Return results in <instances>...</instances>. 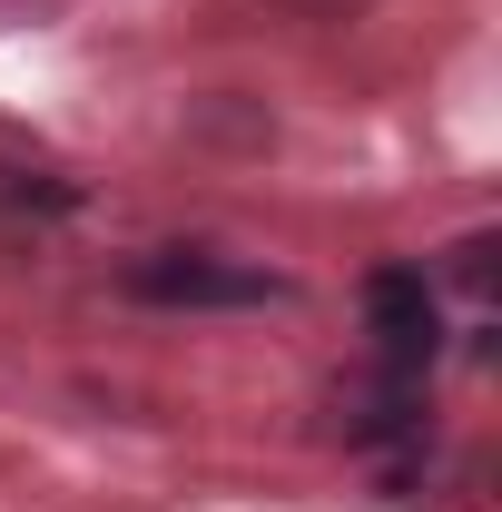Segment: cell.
Instances as JSON below:
<instances>
[{"instance_id": "obj_4", "label": "cell", "mask_w": 502, "mask_h": 512, "mask_svg": "<svg viewBox=\"0 0 502 512\" xmlns=\"http://www.w3.org/2000/svg\"><path fill=\"white\" fill-rule=\"evenodd\" d=\"M493 256H502V237H493V227H473V237H453V247H443V286L463 296V316H473V325H493V296H502Z\"/></svg>"}, {"instance_id": "obj_5", "label": "cell", "mask_w": 502, "mask_h": 512, "mask_svg": "<svg viewBox=\"0 0 502 512\" xmlns=\"http://www.w3.org/2000/svg\"><path fill=\"white\" fill-rule=\"evenodd\" d=\"M79 0H0V40H20V30H60Z\"/></svg>"}, {"instance_id": "obj_2", "label": "cell", "mask_w": 502, "mask_h": 512, "mask_svg": "<svg viewBox=\"0 0 502 512\" xmlns=\"http://www.w3.org/2000/svg\"><path fill=\"white\" fill-rule=\"evenodd\" d=\"M365 335H375L384 375H424V365L443 355V296H434V276H414V266L365 276Z\"/></svg>"}, {"instance_id": "obj_6", "label": "cell", "mask_w": 502, "mask_h": 512, "mask_svg": "<svg viewBox=\"0 0 502 512\" xmlns=\"http://www.w3.org/2000/svg\"><path fill=\"white\" fill-rule=\"evenodd\" d=\"M286 20H315V30H335V20H365V0H276Z\"/></svg>"}, {"instance_id": "obj_1", "label": "cell", "mask_w": 502, "mask_h": 512, "mask_svg": "<svg viewBox=\"0 0 502 512\" xmlns=\"http://www.w3.org/2000/svg\"><path fill=\"white\" fill-rule=\"evenodd\" d=\"M128 296H148V306H276L286 276L237 266V256H217V247H148L128 266Z\"/></svg>"}, {"instance_id": "obj_3", "label": "cell", "mask_w": 502, "mask_h": 512, "mask_svg": "<svg viewBox=\"0 0 502 512\" xmlns=\"http://www.w3.org/2000/svg\"><path fill=\"white\" fill-rule=\"evenodd\" d=\"M79 188H69L50 158H0V237H40V227H60Z\"/></svg>"}]
</instances>
